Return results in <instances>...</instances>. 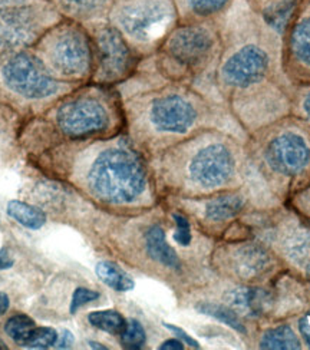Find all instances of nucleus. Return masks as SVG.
I'll return each instance as SVG.
<instances>
[{"label":"nucleus","instance_id":"26","mask_svg":"<svg viewBox=\"0 0 310 350\" xmlns=\"http://www.w3.org/2000/svg\"><path fill=\"white\" fill-rule=\"evenodd\" d=\"M35 327L36 325L34 322V319L26 314H16L8 320L5 325V332L9 334V338H12L18 345H22Z\"/></svg>","mask_w":310,"mask_h":350},{"label":"nucleus","instance_id":"24","mask_svg":"<svg viewBox=\"0 0 310 350\" xmlns=\"http://www.w3.org/2000/svg\"><path fill=\"white\" fill-rule=\"evenodd\" d=\"M8 214L26 228L39 230L47 221V217L36 207L29 206L23 201L13 200L8 204Z\"/></svg>","mask_w":310,"mask_h":350},{"label":"nucleus","instance_id":"8","mask_svg":"<svg viewBox=\"0 0 310 350\" xmlns=\"http://www.w3.org/2000/svg\"><path fill=\"white\" fill-rule=\"evenodd\" d=\"M242 150L237 141L220 131H203L184 147L190 180L203 188L227 184L239 170Z\"/></svg>","mask_w":310,"mask_h":350},{"label":"nucleus","instance_id":"16","mask_svg":"<svg viewBox=\"0 0 310 350\" xmlns=\"http://www.w3.org/2000/svg\"><path fill=\"white\" fill-rule=\"evenodd\" d=\"M235 273L244 280L261 279L273 267V260L270 253L259 244H243L234 253Z\"/></svg>","mask_w":310,"mask_h":350},{"label":"nucleus","instance_id":"36","mask_svg":"<svg viewBox=\"0 0 310 350\" xmlns=\"http://www.w3.org/2000/svg\"><path fill=\"white\" fill-rule=\"evenodd\" d=\"M56 343H57V347H59V349H68V347H70L72 343H73L72 333H70L69 330H64V332H62V338L59 339Z\"/></svg>","mask_w":310,"mask_h":350},{"label":"nucleus","instance_id":"30","mask_svg":"<svg viewBox=\"0 0 310 350\" xmlns=\"http://www.w3.org/2000/svg\"><path fill=\"white\" fill-rule=\"evenodd\" d=\"M99 297V293L95 290H90L85 287H78L75 290V293L72 296V301H70V313H77V310H79L82 306H85L86 303L94 301Z\"/></svg>","mask_w":310,"mask_h":350},{"label":"nucleus","instance_id":"38","mask_svg":"<svg viewBox=\"0 0 310 350\" xmlns=\"http://www.w3.org/2000/svg\"><path fill=\"white\" fill-rule=\"evenodd\" d=\"M90 346H91L92 349H102V350H107V349H108L107 346H103V345H101V343H98V342H90Z\"/></svg>","mask_w":310,"mask_h":350},{"label":"nucleus","instance_id":"7","mask_svg":"<svg viewBox=\"0 0 310 350\" xmlns=\"http://www.w3.org/2000/svg\"><path fill=\"white\" fill-rule=\"evenodd\" d=\"M108 22L141 55L157 51L180 19L174 0H116Z\"/></svg>","mask_w":310,"mask_h":350},{"label":"nucleus","instance_id":"18","mask_svg":"<svg viewBox=\"0 0 310 350\" xmlns=\"http://www.w3.org/2000/svg\"><path fill=\"white\" fill-rule=\"evenodd\" d=\"M234 0H174L180 22L220 21Z\"/></svg>","mask_w":310,"mask_h":350},{"label":"nucleus","instance_id":"15","mask_svg":"<svg viewBox=\"0 0 310 350\" xmlns=\"http://www.w3.org/2000/svg\"><path fill=\"white\" fill-rule=\"evenodd\" d=\"M263 23L283 38L287 27L296 13L300 0H246Z\"/></svg>","mask_w":310,"mask_h":350},{"label":"nucleus","instance_id":"1","mask_svg":"<svg viewBox=\"0 0 310 350\" xmlns=\"http://www.w3.org/2000/svg\"><path fill=\"white\" fill-rule=\"evenodd\" d=\"M248 35L250 38H239V42L226 51L217 70L218 82L227 91L242 124L247 122L255 94L263 92L270 85L273 70L270 38L276 33L252 10Z\"/></svg>","mask_w":310,"mask_h":350},{"label":"nucleus","instance_id":"34","mask_svg":"<svg viewBox=\"0 0 310 350\" xmlns=\"http://www.w3.org/2000/svg\"><path fill=\"white\" fill-rule=\"evenodd\" d=\"M183 349H184V343L180 339H170L159 346V350H183Z\"/></svg>","mask_w":310,"mask_h":350},{"label":"nucleus","instance_id":"14","mask_svg":"<svg viewBox=\"0 0 310 350\" xmlns=\"http://www.w3.org/2000/svg\"><path fill=\"white\" fill-rule=\"evenodd\" d=\"M62 19L91 26L108 21L116 0H49Z\"/></svg>","mask_w":310,"mask_h":350},{"label":"nucleus","instance_id":"32","mask_svg":"<svg viewBox=\"0 0 310 350\" xmlns=\"http://www.w3.org/2000/svg\"><path fill=\"white\" fill-rule=\"evenodd\" d=\"M299 330L305 343L310 347V312H307L299 322Z\"/></svg>","mask_w":310,"mask_h":350},{"label":"nucleus","instance_id":"17","mask_svg":"<svg viewBox=\"0 0 310 350\" xmlns=\"http://www.w3.org/2000/svg\"><path fill=\"white\" fill-rule=\"evenodd\" d=\"M227 301L235 312L257 317L270 310L273 295L270 290L261 287H237L227 295Z\"/></svg>","mask_w":310,"mask_h":350},{"label":"nucleus","instance_id":"28","mask_svg":"<svg viewBox=\"0 0 310 350\" xmlns=\"http://www.w3.org/2000/svg\"><path fill=\"white\" fill-rule=\"evenodd\" d=\"M57 342V333L51 327H35L21 345L29 349H49Z\"/></svg>","mask_w":310,"mask_h":350},{"label":"nucleus","instance_id":"40","mask_svg":"<svg viewBox=\"0 0 310 350\" xmlns=\"http://www.w3.org/2000/svg\"><path fill=\"white\" fill-rule=\"evenodd\" d=\"M2 349H5V346H3L2 342H0V350H2Z\"/></svg>","mask_w":310,"mask_h":350},{"label":"nucleus","instance_id":"35","mask_svg":"<svg viewBox=\"0 0 310 350\" xmlns=\"http://www.w3.org/2000/svg\"><path fill=\"white\" fill-rule=\"evenodd\" d=\"M300 109L302 113L305 115V118L310 122V91H307L302 99H300Z\"/></svg>","mask_w":310,"mask_h":350},{"label":"nucleus","instance_id":"19","mask_svg":"<svg viewBox=\"0 0 310 350\" xmlns=\"http://www.w3.org/2000/svg\"><path fill=\"white\" fill-rule=\"evenodd\" d=\"M145 247L148 256L159 262L164 267L179 270L181 267V261L179 254L175 253L172 247L167 243L166 232L159 226H153L145 234Z\"/></svg>","mask_w":310,"mask_h":350},{"label":"nucleus","instance_id":"12","mask_svg":"<svg viewBox=\"0 0 310 350\" xmlns=\"http://www.w3.org/2000/svg\"><path fill=\"white\" fill-rule=\"evenodd\" d=\"M94 45V74L96 85L112 86L128 79L135 70L140 55L108 21L86 26Z\"/></svg>","mask_w":310,"mask_h":350},{"label":"nucleus","instance_id":"2","mask_svg":"<svg viewBox=\"0 0 310 350\" xmlns=\"http://www.w3.org/2000/svg\"><path fill=\"white\" fill-rule=\"evenodd\" d=\"M209 107L185 88L168 86L137 100L131 109L135 133L154 142L180 141L204 129Z\"/></svg>","mask_w":310,"mask_h":350},{"label":"nucleus","instance_id":"22","mask_svg":"<svg viewBox=\"0 0 310 350\" xmlns=\"http://www.w3.org/2000/svg\"><path fill=\"white\" fill-rule=\"evenodd\" d=\"M98 279L116 291H129L135 283L131 277L111 261H99L95 267Z\"/></svg>","mask_w":310,"mask_h":350},{"label":"nucleus","instance_id":"21","mask_svg":"<svg viewBox=\"0 0 310 350\" xmlns=\"http://www.w3.org/2000/svg\"><path fill=\"white\" fill-rule=\"evenodd\" d=\"M261 349H272V350H292L300 349L302 343L289 326H277L273 329L266 330L261 334L260 339Z\"/></svg>","mask_w":310,"mask_h":350},{"label":"nucleus","instance_id":"25","mask_svg":"<svg viewBox=\"0 0 310 350\" xmlns=\"http://www.w3.org/2000/svg\"><path fill=\"white\" fill-rule=\"evenodd\" d=\"M88 322L94 327L109 334H121L127 325V320L122 317V314L115 310L92 312L88 314Z\"/></svg>","mask_w":310,"mask_h":350},{"label":"nucleus","instance_id":"3","mask_svg":"<svg viewBox=\"0 0 310 350\" xmlns=\"http://www.w3.org/2000/svg\"><path fill=\"white\" fill-rule=\"evenodd\" d=\"M51 120L65 139L90 141L115 135L122 126V111L109 86L96 85L64 96Z\"/></svg>","mask_w":310,"mask_h":350},{"label":"nucleus","instance_id":"10","mask_svg":"<svg viewBox=\"0 0 310 350\" xmlns=\"http://www.w3.org/2000/svg\"><path fill=\"white\" fill-rule=\"evenodd\" d=\"M0 78L9 92L32 104H47L72 88L55 78L36 52L29 49L10 53L0 66Z\"/></svg>","mask_w":310,"mask_h":350},{"label":"nucleus","instance_id":"11","mask_svg":"<svg viewBox=\"0 0 310 350\" xmlns=\"http://www.w3.org/2000/svg\"><path fill=\"white\" fill-rule=\"evenodd\" d=\"M256 148L264 165L285 177H296L310 164V142L294 125L277 122L255 131Z\"/></svg>","mask_w":310,"mask_h":350},{"label":"nucleus","instance_id":"31","mask_svg":"<svg viewBox=\"0 0 310 350\" xmlns=\"http://www.w3.org/2000/svg\"><path fill=\"white\" fill-rule=\"evenodd\" d=\"M164 327H167L170 332H172L177 338H179L184 345H188L190 347H194V349H200V345L196 339H193L190 336V334L183 330L181 327L179 326H174V325H170V323H164Z\"/></svg>","mask_w":310,"mask_h":350},{"label":"nucleus","instance_id":"4","mask_svg":"<svg viewBox=\"0 0 310 350\" xmlns=\"http://www.w3.org/2000/svg\"><path fill=\"white\" fill-rule=\"evenodd\" d=\"M86 181L101 200L111 204H131L144 194L148 175L131 141L118 137L96 148L88 167Z\"/></svg>","mask_w":310,"mask_h":350},{"label":"nucleus","instance_id":"29","mask_svg":"<svg viewBox=\"0 0 310 350\" xmlns=\"http://www.w3.org/2000/svg\"><path fill=\"white\" fill-rule=\"evenodd\" d=\"M174 221L177 224V230L174 232V241L179 243L180 245H190L191 243V227H190V223L187 218L181 214H174Z\"/></svg>","mask_w":310,"mask_h":350},{"label":"nucleus","instance_id":"27","mask_svg":"<svg viewBox=\"0 0 310 350\" xmlns=\"http://www.w3.org/2000/svg\"><path fill=\"white\" fill-rule=\"evenodd\" d=\"M146 342V334L138 320H127V325L121 333V343L125 349H141Z\"/></svg>","mask_w":310,"mask_h":350},{"label":"nucleus","instance_id":"9","mask_svg":"<svg viewBox=\"0 0 310 350\" xmlns=\"http://www.w3.org/2000/svg\"><path fill=\"white\" fill-rule=\"evenodd\" d=\"M61 19L49 0H0V52L34 46Z\"/></svg>","mask_w":310,"mask_h":350},{"label":"nucleus","instance_id":"13","mask_svg":"<svg viewBox=\"0 0 310 350\" xmlns=\"http://www.w3.org/2000/svg\"><path fill=\"white\" fill-rule=\"evenodd\" d=\"M289 59L302 69L310 70V8H299L285 33Z\"/></svg>","mask_w":310,"mask_h":350},{"label":"nucleus","instance_id":"39","mask_svg":"<svg viewBox=\"0 0 310 350\" xmlns=\"http://www.w3.org/2000/svg\"><path fill=\"white\" fill-rule=\"evenodd\" d=\"M307 274H309V277H310V262H309V267H307Z\"/></svg>","mask_w":310,"mask_h":350},{"label":"nucleus","instance_id":"5","mask_svg":"<svg viewBox=\"0 0 310 350\" xmlns=\"http://www.w3.org/2000/svg\"><path fill=\"white\" fill-rule=\"evenodd\" d=\"M218 21L179 22L157 52L162 70L170 77H193L209 68L223 49Z\"/></svg>","mask_w":310,"mask_h":350},{"label":"nucleus","instance_id":"33","mask_svg":"<svg viewBox=\"0 0 310 350\" xmlns=\"http://www.w3.org/2000/svg\"><path fill=\"white\" fill-rule=\"evenodd\" d=\"M13 262H14V258L9 252V249H6V247L0 249V270L10 269L13 266Z\"/></svg>","mask_w":310,"mask_h":350},{"label":"nucleus","instance_id":"6","mask_svg":"<svg viewBox=\"0 0 310 350\" xmlns=\"http://www.w3.org/2000/svg\"><path fill=\"white\" fill-rule=\"evenodd\" d=\"M34 46L36 55L59 81L73 85L92 79L94 45L86 26L61 19Z\"/></svg>","mask_w":310,"mask_h":350},{"label":"nucleus","instance_id":"20","mask_svg":"<svg viewBox=\"0 0 310 350\" xmlns=\"http://www.w3.org/2000/svg\"><path fill=\"white\" fill-rule=\"evenodd\" d=\"M244 207V200L239 194L218 196L207 202L205 217L214 223H224L237 217Z\"/></svg>","mask_w":310,"mask_h":350},{"label":"nucleus","instance_id":"23","mask_svg":"<svg viewBox=\"0 0 310 350\" xmlns=\"http://www.w3.org/2000/svg\"><path fill=\"white\" fill-rule=\"evenodd\" d=\"M196 309L203 314H207V316L220 320V322H223L224 325L230 326L235 332L243 333V334L247 333V329L243 323V319L233 308H230V306L218 304V303H210V301H203V303H198L196 306Z\"/></svg>","mask_w":310,"mask_h":350},{"label":"nucleus","instance_id":"37","mask_svg":"<svg viewBox=\"0 0 310 350\" xmlns=\"http://www.w3.org/2000/svg\"><path fill=\"white\" fill-rule=\"evenodd\" d=\"M9 304H10V301H9L8 295L3 293V291H0V317H2L8 312Z\"/></svg>","mask_w":310,"mask_h":350}]
</instances>
